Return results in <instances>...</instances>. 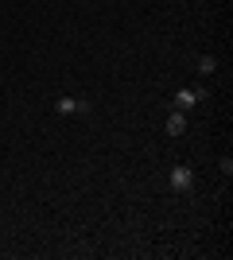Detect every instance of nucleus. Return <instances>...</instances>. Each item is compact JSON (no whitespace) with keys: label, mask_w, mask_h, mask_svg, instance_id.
I'll return each instance as SVG.
<instances>
[{"label":"nucleus","mask_w":233,"mask_h":260,"mask_svg":"<svg viewBox=\"0 0 233 260\" xmlns=\"http://www.w3.org/2000/svg\"><path fill=\"white\" fill-rule=\"evenodd\" d=\"M167 186H171L175 194H187L190 186H194V171H190L187 163H175V167H171V175H167Z\"/></svg>","instance_id":"nucleus-2"},{"label":"nucleus","mask_w":233,"mask_h":260,"mask_svg":"<svg viewBox=\"0 0 233 260\" xmlns=\"http://www.w3.org/2000/svg\"><path fill=\"white\" fill-rule=\"evenodd\" d=\"M194 66H198V74H214V70H218V58H214V54H198Z\"/></svg>","instance_id":"nucleus-5"},{"label":"nucleus","mask_w":233,"mask_h":260,"mask_svg":"<svg viewBox=\"0 0 233 260\" xmlns=\"http://www.w3.org/2000/svg\"><path fill=\"white\" fill-rule=\"evenodd\" d=\"M218 167H222V175H225V179L233 175V159H229V155H222V163H218Z\"/></svg>","instance_id":"nucleus-6"},{"label":"nucleus","mask_w":233,"mask_h":260,"mask_svg":"<svg viewBox=\"0 0 233 260\" xmlns=\"http://www.w3.org/2000/svg\"><path fill=\"white\" fill-rule=\"evenodd\" d=\"M55 109L62 113V117H89V101H82V98H58L55 101Z\"/></svg>","instance_id":"nucleus-3"},{"label":"nucleus","mask_w":233,"mask_h":260,"mask_svg":"<svg viewBox=\"0 0 233 260\" xmlns=\"http://www.w3.org/2000/svg\"><path fill=\"white\" fill-rule=\"evenodd\" d=\"M163 128H167V136H183V132H187V113H183V109H171L167 120H163Z\"/></svg>","instance_id":"nucleus-4"},{"label":"nucleus","mask_w":233,"mask_h":260,"mask_svg":"<svg viewBox=\"0 0 233 260\" xmlns=\"http://www.w3.org/2000/svg\"><path fill=\"white\" fill-rule=\"evenodd\" d=\"M198 101H206V89H202V86H183V89H175L171 109H183V113H190Z\"/></svg>","instance_id":"nucleus-1"}]
</instances>
